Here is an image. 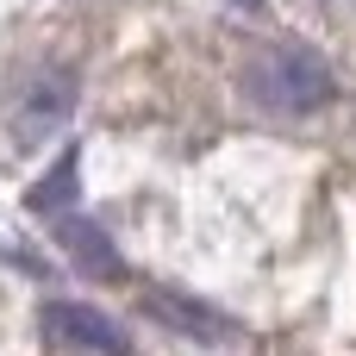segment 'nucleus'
Masks as SVG:
<instances>
[{
    "mask_svg": "<svg viewBox=\"0 0 356 356\" xmlns=\"http://www.w3.org/2000/svg\"><path fill=\"white\" fill-rule=\"evenodd\" d=\"M44 338L56 350H88V356H131V344L119 338V325L88 307V300H50L44 307Z\"/></svg>",
    "mask_w": 356,
    "mask_h": 356,
    "instance_id": "2",
    "label": "nucleus"
},
{
    "mask_svg": "<svg viewBox=\"0 0 356 356\" xmlns=\"http://www.w3.org/2000/svg\"><path fill=\"white\" fill-rule=\"evenodd\" d=\"M244 94L257 106H269V113L300 119V113H319L338 94V81H332L319 50H307V44H263L250 56V69H244Z\"/></svg>",
    "mask_w": 356,
    "mask_h": 356,
    "instance_id": "1",
    "label": "nucleus"
},
{
    "mask_svg": "<svg viewBox=\"0 0 356 356\" xmlns=\"http://www.w3.org/2000/svg\"><path fill=\"white\" fill-rule=\"evenodd\" d=\"M232 6H244V13H257V6H263V0H232Z\"/></svg>",
    "mask_w": 356,
    "mask_h": 356,
    "instance_id": "7",
    "label": "nucleus"
},
{
    "mask_svg": "<svg viewBox=\"0 0 356 356\" xmlns=\"http://www.w3.org/2000/svg\"><path fill=\"white\" fill-rule=\"evenodd\" d=\"M56 244H63V257H69L81 275H94V282H119V275H125L113 238H106L94 219H81V213H63V219H56Z\"/></svg>",
    "mask_w": 356,
    "mask_h": 356,
    "instance_id": "3",
    "label": "nucleus"
},
{
    "mask_svg": "<svg viewBox=\"0 0 356 356\" xmlns=\"http://www.w3.org/2000/svg\"><path fill=\"white\" fill-rule=\"evenodd\" d=\"M75 188H81V150L69 144V150H63V156H56L31 188H25V207H31V213H44V219H63V213H69V200H75Z\"/></svg>",
    "mask_w": 356,
    "mask_h": 356,
    "instance_id": "5",
    "label": "nucleus"
},
{
    "mask_svg": "<svg viewBox=\"0 0 356 356\" xmlns=\"http://www.w3.org/2000/svg\"><path fill=\"white\" fill-rule=\"evenodd\" d=\"M69 113H75V81H69V75H44V81L25 94V106L13 113V138H19V144H38V138L56 131Z\"/></svg>",
    "mask_w": 356,
    "mask_h": 356,
    "instance_id": "4",
    "label": "nucleus"
},
{
    "mask_svg": "<svg viewBox=\"0 0 356 356\" xmlns=\"http://www.w3.org/2000/svg\"><path fill=\"white\" fill-rule=\"evenodd\" d=\"M150 313H156L163 325L188 332V338H200V344H219V338H232V319L207 313V307H200V300H188V294H150Z\"/></svg>",
    "mask_w": 356,
    "mask_h": 356,
    "instance_id": "6",
    "label": "nucleus"
}]
</instances>
